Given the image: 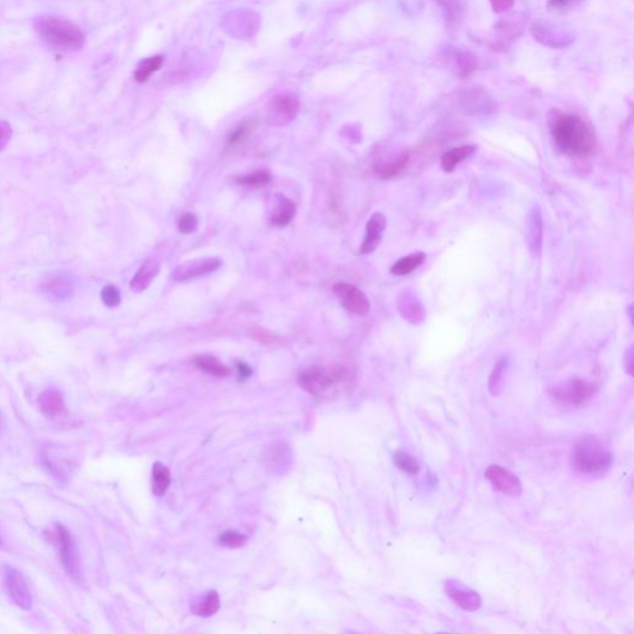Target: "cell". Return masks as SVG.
Masks as SVG:
<instances>
[{"label":"cell","mask_w":634,"mask_h":634,"mask_svg":"<svg viewBox=\"0 0 634 634\" xmlns=\"http://www.w3.org/2000/svg\"><path fill=\"white\" fill-rule=\"evenodd\" d=\"M34 28L43 43L61 54H71L83 49L86 37L83 31L72 21L55 15L39 17Z\"/></svg>","instance_id":"2"},{"label":"cell","mask_w":634,"mask_h":634,"mask_svg":"<svg viewBox=\"0 0 634 634\" xmlns=\"http://www.w3.org/2000/svg\"><path fill=\"white\" fill-rule=\"evenodd\" d=\"M194 364L197 368L206 372L207 375L217 377V378H226L230 375V369L224 366V363L219 362L216 357L213 356H197L194 358Z\"/></svg>","instance_id":"23"},{"label":"cell","mask_w":634,"mask_h":634,"mask_svg":"<svg viewBox=\"0 0 634 634\" xmlns=\"http://www.w3.org/2000/svg\"><path fill=\"white\" fill-rule=\"evenodd\" d=\"M300 99L294 93H281L275 97L266 107V121L270 126L283 127L295 119L300 112Z\"/></svg>","instance_id":"5"},{"label":"cell","mask_w":634,"mask_h":634,"mask_svg":"<svg viewBox=\"0 0 634 634\" xmlns=\"http://www.w3.org/2000/svg\"><path fill=\"white\" fill-rule=\"evenodd\" d=\"M177 227H179V230L184 235H191L199 228V219L195 216L194 213L186 212V213L181 215V217L179 218Z\"/></svg>","instance_id":"32"},{"label":"cell","mask_w":634,"mask_h":634,"mask_svg":"<svg viewBox=\"0 0 634 634\" xmlns=\"http://www.w3.org/2000/svg\"><path fill=\"white\" fill-rule=\"evenodd\" d=\"M55 540L60 548L61 560L63 566L67 568L70 574H76L77 570V560L73 551L72 539L66 528L61 524H57L55 528Z\"/></svg>","instance_id":"15"},{"label":"cell","mask_w":634,"mask_h":634,"mask_svg":"<svg viewBox=\"0 0 634 634\" xmlns=\"http://www.w3.org/2000/svg\"><path fill=\"white\" fill-rule=\"evenodd\" d=\"M255 129H257V119L254 118H247L241 123H238L226 138L224 151L227 154H235L237 151L242 150L243 148L249 143V140L252 139Z\"/></svg>","instance_id":"12"},{"label":"cell","mask_w":634,"mask_h":634,"mask_svg":"<svg viewBox=\"0 0 634 634\" xmlns=\"http://www.w3.org/2000/svg\"><path fill=\"white\" fill-rule=\"evenodd\" d=\"M575 468L584 473H604L612 465V455L595 436H586L574 447L573 453Z\"/></svg>","instance_id":"4"},{"label":"cell","mask_w":634,"mask_h":634,"mask_svg":"<svg viewBox=\"0 0 634 634\" xmlns=\"http://www.w3.org/2000/svg\"><path fill=\"white\" fill-rule=\"evenodd\" d=\"M12 126L6 121H0V151L4 150L12 139Z\"/></svg>","instance_id":"36"},{"label":"cell","mask_w":634,"mask_h":634,"mask_svg":"<svg viewBox=\"0 0 634 634\" xmlns=\"http://www.w3.org/2000/svg\"><path fill=\"white\" fill-rule=\"evenodd\" d=\"M492 9L495 12H504L509 10L514 6L515 0H489Z\"/></svg>","instance_id":"37"},{"label":"cell","mask_w":634,"mask_h":634,"mask_svg":"<svg viewBox=\"0 0 634 634\" xmlns=\"http://www.w3.org/2000/svg\"><path fill=\"white\" fill-rule=\"evenodd\" d=\"M237 368H238V375H239V378H241L242 381L249 378V377L252 375V373H253L252 368H250L248 364H246V363H237Z\"/></svg>","instance_id":"38"},{"label":"cell","mask_w":634,"mask_h":634,"mask_svg":"<svg viewBox=\"0 0 634 634\" xmlns=\"http://www.w3.org/2000/svg\"><path fill=\"white\" fill-rule=\"evenodd\" d=\"M504 366H506L504 361H499L495 364V369H493V372L491 375L489 389H491L492 394H495V389L501 386L502 375H503V370H504Z\"/></svg>","instance_id":"35"},{"label":"cell","mask_w":634,"mask_h":634,"mask_svg":"<svg viewBox=\"0 0 634 634\" xmlns=\"http://www.w3.org/2000/svg\"><path fill=\"white\" fill-rule=\"evenodd\" d=\"M299 383L304 390L314 397H331L350 390L355 383V373L344 366L333 369L313 366L302 370Z\"/></svg>","instance_id":"3"},{"label":"cell","mask_w":634,"mask_h":634,"mask_svg":"<svg viewBox=\"0 0 634 634\" xmlns=\"http://www.w3.org/2000/svg\"><path fill=\"white\" fill-rule=\"evenodd\" d=\"M164 63V57L157 55L152 57H148L146 60L141 61L139 65L134 71V79L138 83H146L148 79H150L154 73L157 72Z\"/></svg>","instance_id":"24"},{"label":"cell","mask_w":634,"mask_h":634,"mask_svg":"<svg viewBox=\"0 0 634 634\" xmlns=\"http://www.w3.org/2000/svg\"><path fill=\"white\" fill-rule=\"evenodd\" d=\"M550 132L555 146L570 157H591L596 149L595 132L580 115L554 110L550 118Z\"/></svg>","instance_id":"1"},{"label":"cell","mask_w":634,"mask_h":634,"mask_svg":"<svg viewBox=\"0 0 634 634\" xmlns=\"http://www.w3.org/2000/svg\"><path fill=\"white\" fill-rule=\"evenodd\" d=\"M39 406H40V410L43 411V414H45L46 417H63L68 414L62 395L54 389L45 390L40 395Z\"/></svg>","instance_id":"19"},{"label":"cell","mask_w":634,"mask_h":634,"mask_svg":"<svg viewBox=\"0 0 634 634\" xmlns=\"http://www.w3.org/2000/svg\"><path fill=\"white\" fill-rule=\"evenodd\" d=\"M597 392V386L584 381V379H570L562 387L551 389V397L559 402L560 404L568 406H580L585 404L588 399H591Z\"/></svg>","instance_id":"6"},{"label":"cell","mask_w":634,"mask_h":634,"mask_svg":"<svg viewBox=\"0 0 634 634\" xmlns=\"http://www.w3.org/2000/svg\"><path fill=\"white\" fill-rule=\"evenodd\" d=\"M101 299L107 308H117L121 305V291L115 285H107L101 291Z\"/></svg>","instance_id":"31"},{"label":"cell","mask_w":634,"mask_h":634,"mask_svg":"<svg viewBox=\"0 0 634 634\" xmlns=\"http://www.w3.org/2000/svg\"><path fill=\"white\" fill-rule=\"evenodd\" d=\"M425 259H426V255L424 252H415V253L409 254V255L397 260L390 268V272L394 275H397V277L409 275L411 273L415 272L419 266H423Z\"/></svg>","instance_id":"21"},{"label":"cell","mask_w":634,"mask_h":634,"mask_svg":"<svg viewBox=\"0 0 634 634\" xmlns=\"http://www.w3.org/2000/svg\"><path fill=\"white\" fill-rule=\"evenodd\" d=\"M6 584L14 602L24 610H30L32 604L30 590L23 575L17 570H9V573L6 574Z\"/></svg>","instance_id":"14"},{"label":"cell","mask_w":634,"mask_h":634,"mask_svg":"<svg viewBox=\"0 0 634 634\" xmlns=\"http://www.w3.org/2000/svg\"><path fill=\"white\" fill-rule=\"evenodd\" d=\"M399 311L405 320L409 321L410 324H419L424 319V308L422 304L410 294H406L404 297L400 296Z\"/></svg>","instance_id":"22"},{"label":"cell","mask_w":634,"mask_h":634,"mask_svg":"<svg viewBox=\"0 0 634 634\" xmlns=\"http://www.w3.org/2000/svg\"><path fill=\"white\" fill-rule=\"evenodd\" d=\"M254 337L258 339V341L264 342V344H266V342H272L273 339H274V337H273L272 335H270V333H266L264 330H259L258 333H254Z\"/></svg>","instance_id":"39"},{"label":"cell","mask_w":634,"mask_h":634,"mask_svg":"<svg viewBox=\"0 0 634 634\" xmlns=\"http://www.w3.org/2000/svg\"><path fill=\"white\" fill-rule=\"evenodd\" d=\"M445 592L462 610L475 612L479 610L482 606V600L478 592L473 591L459 581L447 580L445 582Z\"/></svg>","instance_id":"10"},{"label":"cell","mask_w":634,"mask_h":634,"mask_svg":"<svg viewBox=\"0 0 634 634\" xmlns=\"http://www.w3.org/2000/svg\"><path fill=\"white\" fill-rule=\"evenodd\" d=\"M273 181V176L268 170H258L249 172L247 175L238 176L237 184L250 188H263L269 186Z\"/></svg>","instance_id":"26"},{"label":"cell","mask_w":634,"mask_h":634,"mask_svg":"<svg viewBox=\"0 0 634 634\" xmlns=\"http://www.w3.org/2000/svg\"><path fill=\"white\" fill-rule=\"evenodd\" d=\"M219 608V596L216 591L208 592L204 600H199L192 604V612L196 616L210 617L215 615Z\"/></svg>","instance_id":"28"},{"label":"cell","mask_w":634,"mask_h":634,"mask_svg":"<svg viewBox=\"0 0 634 634\" xmlns=\"http://www.w3.org/2000/svg\"><path fill=\"white\" fill-rule=\"evenodd\" d=\"M484 476L488 479L489 484L493 486L504 495L518 497L522 495V484L519 478L508 471L507 468L499 465H491L484 472Z\"/></svg>","instance_id":"8"},{"label":"cell","mask_w":634,"mask_h":634,"mask_svg":"<svg viewBox=\"0 0 634 634\" xmlns=\"http://www.w3.org/2000/svg\"><path fill=\"white\" fill-rule=\"evenodd\" d=\"M222 266V261L218 258H201V259L190 260L182 263L177 266L172 274L175 281H188L192 279L201 278L208 275L217 270Z\"/></svg>","instance_id":"9"},{"label":"cell","mask_w":634,"mask_h":634,"mask_svg":"<svg viewBox=\"0 0 634 634\" xmlns=\"http://www.w3.org/2000/svg\"><path fill=\"white\" fill-rule=\"evenodd\" d=\"M170 482H171V475H170L169 470L159 462L155 464L152 467V492L154 495H159V497L165 495L169 488Z\"/></svg>","instance_id":"27"},{"label":"cell","mask_w":634,"mask_h":634,"mask_svg":"<svg viewBox=\"0 0 634 634\" xmlns=\"http://www.w3.org/2000/svg\"><path fill=\"white\" fill-rule=\"evenodd\" d=\"M439 3L446 12L447 21L455 23L459 18L461 8L456 0H439Z\"/></svg>","instance_id":"34"},{"label":"cell","mask_w":634,"mask_h":634,"mask_svg":"<svg viewBox=\"0 0 634 634\" xmlns=\"http://www.w3.org/2000/svg\"><path fill=\"white\" fill-rule=\"evenodd\" d=\"M45 291L56 299L63 300L72 295L73 288L71 281L66 277L56 275V277L49 278V280L45 283Z\"/></svg>","instance_id":"25"},{"label":"cell","mask_w":634,"mask_h":634,"mask_svg":"<svg viewBox=\"0 0 634 634\" xmlns=\"http://www.w3.org/2000/svg\"><path fill=\"white\" fill-rule=\"evenodd\" d=\"M581 1L582 0H549L548 8L553 12H565L571 10L577 4H580Z\"/></svg>","instance_id":"33"},{"label":"cell","mask_w":634,"mask_h":634,"mask_svg":"<svg viewBox=\"0 0 634 634\" xmlns=\"http://www.w3.org/2000/svg\"><path fill=\"white\" fill-rule=\"evenodd\" d=\"M219 543L230 549H237L247 543V537L236 531H226L219 535Z\"/></svg>","instance_id":"30"},{"label":"cell","mask_w":634,"mask_h":634,"mask_svg":"<svg viewBox=\"0 0 634 634\" xmlns=\"http://www.w3.org/2000/svg\"><path fill=\"white\" fill-rule=\"evenodd\" d=\"M476 151H477V146H472V144L457 146V148H453L451 150L446 151L441 157V169L444 170L447 174L453 172V170L459 166V163H462V161H465L466 159L471 157Z\"/></svg>","instance_id":"20"},{"label":"cell","mask_w":634,"mask_h":634,"mask_svg":"<svg viewBox=\"0 0 634 634\" xmlns=\"http://www.w3.org/2000/svg\"><path fill=\"white\" fill-rule=\"evenodd\" d=\"M410 157L409 151H403L397 157L375 159L373 163V171L375 175L379 176L384 180L394 179L395 176L402 174L406 169L408 164L410 163Z\"/></svg>","instance_id":"13"},{"label":"cell","mask_w":634,"mask_h":634,"mask_svg":"<svg viewBox=\"0 0 634 634\" xmlns=\"http://www.w3.org/2000/svg\"><path fill=\"white\" fill-rule=\"evenodd\" d=\"M160 272V263L159 260L148 259L140 266L138 272L135 273L132 281H130V289L134 293L139 294L146 290L151 284V281L157 278V274Z\"/></svg>","instance_id":"17"},{"label":"cell","mask_w":634,"mask_h":634,"mask_svg":"<svg viewBox=\"0 0 634 634\" xmlns=\"http://www.w3.org/2000/svg\"><path fill=\"white\" fill-rule=\"evenodd\" d=\"M333 294L339 299V304L350 314L366 316L370 310L368 296L355 285L339 281L333 285Z\"/></svg>","instance_id":"7"},{"label":"cell","mask_w":634,"mask_h":634,"mask_svg":"<svg viewBox=\"0 0 634 634\" xmlns=\"http://www.w3.org/2000/svg\"><path fill=\"white\" fill-rule=\"evenodd\" d=\"M296 215V206L290 199L285 195L277 194L273 199L272 213H270V222L273 226L286 227L290 224Z\"/></svg>","instance_id":"16"},{"label":"cell","mask_w":634,"mask_h":634,"mask_svg":"<svg viewBox=\"0 0 634 634\" xmlns=\"http://www.w3.org/2000/svg\"><path fill=\"white\" fill-rule=\"evenodd\" d=\"M543 216L539 206H534L529 215L528 224V246L534 255H539L543 246Z\"/></svg>","instance_id":"18"},{"label":"cell","mask_w":634,"mask_h":634,"mask_svg":"<svg viewBox=\"0 0 634 634\" xmlns=\"http://www.w3.org/2000/svg\"><path fill=\"white\" fill-rule=\"evenodd\" d=\"M394 462L395 465L398 466L400 470L409 473V475H417L419 471H420V465L417 462V459H414L413 456H410L409 453H404V451H398L394 455Z\"/></svg>","instance_id":"29"},{"label":"cell","mask_w":634,"mask_h":634,"mask_svg":"<svg viewBox=\"0 0 634 634\" xmlns=\"http://www.w3.org/2000/svg\"><path fill=\"white\" fill-rule=\"evenodd\" d=\"M624 358L628 359V362L624 363V366H626L628 375H632V350H628V356L624 357Z\"/></svg>","instance_id":"40"},{"label":"cell","mask_w":634,"mask_h":634,"mask_svg":"<svg viewBox=\"0 0 634 634\" xmlns=\"http://www.w3.org/2000/svg\"><path fill=\"white\" fill-rule=\"evenodd\" d=\"M386 228H387L386 216L381 212L373 213L366 226V235H364V239L359 249L361 254L366 255V254L373 253L375 249L379 247Z\"/></svg>","instance_id":"11"}]
</instances>
